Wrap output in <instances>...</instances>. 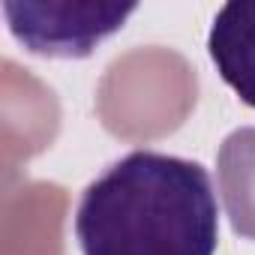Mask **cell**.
<instances>
[{
	"label": "cell",
	"mask_w": 255,
	"mask_h": 255,
	"mask_svg": "<svg viewBox=\"0 0 255 255\" xmlns=\"http://www.w3.org/2000/svg\"><path fill=\"white\" fill-rule=\"evenodd\" d=\"M75 237L84 255H213V180L195 159L132 150L81 192Z\"/></svg>",
	"instance_id": "1"
},
{
	"label": "cell",
	"mask_w": 255,
	"mask_h": 255,
	"mask_svg": "<svg viewBox=\"0 0 255 255\" xmlns=\"http://www.w3.org/2000/svg\"><path fill=\"white\" fill-rule=\"evenodd\" d=\"M135 9V3H75V0L66 3L6 0L3 3L9 33L30 54L60 60L90 57L93 48L114 36Z\"/></svg>",
	"instance_id": "2"
},
{
	"label": "cell",
	"mask_w": 255,
	"mask_h": 255,
	"mask_svg": "<svg viewBox=\"0 0 255 255\" xmlns=\"http://www.w3.org/2000/svg\"><path fill=\"white\" fill-rule=\"evenodd\" d=\"M207 54L219 78L255 108V0L219 6L207 33Z\"/></svg>",
	"instance_id": "3"
},
{
	"label": "cell",
	"mask_w": 255,
	"mask_h": 255,
	"mask_svg": "<svg viewBox=\"0 0 255 255\" xmlns=\"http://www.w3.org/2000/svg\"><path fill=\"white\" fill-rule=\"evenodd\" d=\"M219 186L231 228L255 240V126L237 129L222 141Z\"/></svg>",
	"instance_id": "4"
}]
</instances>
